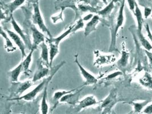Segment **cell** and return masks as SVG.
Listing matches in <instances>:
<instances>
[{"mask_svg": "<svg viewBox=\"0 0 152 114\" xmlns=\"http://www.w3.org/2000/svg\"><path fill=\"white\" fill-rule=\"evenodd\" d=\"M80 87H78V88L74 91L69 93L66 95H64L62 99L60 100L59 103H64L67 104H69L71 105H76L79 102V97L80 95V92L82 91L83 88H80Z\"/></svg>", "mask_w": 152, "mask_h": 114, "instance_id": "cell-11", "label": "cell"}, {"mask_svg": "<svg viewBox=\"0 0 152 114\" xmlns=\"http://www.w3.org/2000/svg\"><path fill=\"white\" fill-rule=\"evenodd\" d=\"M94 65L97 67L110 64L116 61V57L114 54H104L99 50L94 51Z\"/></svg>", "mask_w": 152, "mask_h": 114, "instance_id": "cell-5", "label": "cell"}, {"mask_svg": "<svg viewBox=\"0 0 152 114\" xmlns=\"http://www.w3.org/2000/svg\"><path fill=\"white\" fill-rule=\"evenodd\" d=\"M99 102L95 97L93 95H88L84 98L83 99L79 100L75 108L76 113H79L86 108L91 107L99 104Z\"/></svg>", "mask_w": 152, "mask_h": 114, "instance_id": "cell-12", "label": "cell"}, {"mask_svg": "<svg viewBox=\"0 0 152 114\" xmlns=\"http://www.w3.org/2000/svg\"><path fill=\"white\" fill-rule=\"evenodd\" d=\"M30 30L32 37L31 49H33L34 50H37L38 47L40 46L41 43L45 42L46 37L40 30H38L35 27L34 25H33L31 26Z\"/></svg>", "mask_w": 152, "mask_h": 114, "instance_id": "cell-7", "label": "cell"}, {"mask_svg": "<svg viewBox=\"0 0 152 114\" xmlns=\"http://www.w3.org/2000/svg\"><path fill=\"white\" fill-rule=\"evenodd\" d=\"M134 15L136 17V21H137V30L138 31H142V26L145 23V21L144 20L143 16H142V13L141 12V10L140 8L138 6V4L136 2V7H135V10L134 13Z\"/></svg>", "mask_w": 152, "mask_h": 114, "instance_id": "cell-21", "label": "cell"}, {"mask_svg": "<svg viewBox=\"0 0 152 114\" xmlns=\"http://www.w3.org/2000/svg\"><path fill=\"white\" fill-rule=\"evenodd\" d=\"M117 102V91L115 89H113L105 99L100 102V108L103 110L107 107H113L116 104Z\"/></svg>", "mask_w": 152, "mask_h": 114, "instance_id": "cell-14", "label": "cell"}, {"mask_svg": "<svg viewBox=\"0 0 152 114\" xmlns=\"http://www.w3.org/2000/svg\"><path fill=\"white\" fill-rule=\"evenodd\" d=\"M145 53L146 55V56L148 57L149 61V64L151 67L152 68V53L149 51L145 50Z\"/></svg>", "mask_w": 152, "mask_h": 114, "instance_id": "cell-34", "label": "cell"}, {"mask_svg": "<svg viewBox=\"0 0 152 114\" xmlns=\"http://www.w3.org/2000/svg\"><path fill=\"white\" fill-rule=\"evenodd\" d=\"M125 1L126 0H123L121 3L116 20V24L113 28V29L112 31L111 45L109 49L110 51L115 50L116 45V37L118 31L120 28H121L123 26V24L124 23V7Z\"/></svg>", "mask_w": 152, "mask_h": 114, "instance_id": "cell-3", "label": "cell"}, {"mask_svg": "<svg viewBox=\"0 0 152 114\" xmlns=\"http://www.w3.org/2000/svg\"><path fill=\"white\" fill-rule=\"evenodd\" d=\"M100 16L98 14L94 15L90 21L87 22L84 28V34L85 37L89 36L91 33L96 30L97 26L100 22Z\"/></svg>", "mask_w": 152, "mask_h": 114, "instance_id": "cell-15", "label": "cell"}, {"mask_svg": "<svg viewBox=\"0 0 152 114\" xmlns=\"http://www.w3.org/2000/svg\"><path fill=\"white\" fill-rule=\"evenodd\" d=\"M33 14L32 15V22L33 24L35 26H38L42 32L47 34L49 38H53V36L46 26L43 18L38 1H35L33 4Z\"/></svg>", "mask_w": 152, "mask_h": 114, "instance_id": "cell-4", "label": "cell"}, {"mask_svg": "<svg viewBox=\"0 0 152 114\" xmlns=\"http://www.w3.org/2000/svg\"><path fill=\"white\" fill-rule=\"evenodd\" d=\"M115 7V2L113 1L107 5L103 9L97 12V14L99 16H102L103 17H108L111 14L112 10Z\"/></svg>", "mask_w": 152, "mask_h": 114, "instance_id": "cell-25", "label": "cell"}, {"mask_svg": "<svg viewBox=\"0 0 152 114\" xmlns=\"http://www.w3.org/2000/svg\"><path fill=\"white\" fill-rule=\"evenodd\" d=\"M22 73V65L20 63L18 66H17L13 70L9 71L8 75L10 80L12 83H15L19 82V77Z\"/></svg>", "mask_w": 152, "mask_h": 114, "instance_id": "cell-20", "label": "cell"}, {"mask_svg": "<svg viewBox=\"0 0 152 114\" xmlns=\"http://www.w3.org/2000/svg\"><path fill=\"white\" fill-rule=\"evenodd\" d=\"M1 36H2L5 41V49L7 53H13L17 48L15 47L13 41L11 39L10 37L8 36L7 33L4 30L2 27L1 28Z\"/></svg>", "mask_w": 152, "mask_h": 114, "instance_id": "cell-18", "label": "cell"}, {"mask_svg": "<svg viewBox=\"0 0 152 114\" xmlns=\"http://www.w3.org/2000/svg\"><path fill=\"white\" fill-rule=\"evenodd\" d=\"M10 21H11V24L13 26V28H14V32L15 33H17L18 36L21 37L22 39L25 43V45H31L29 43V39L28 38V36L24 33L23 30L22 29L21 26L19 25V24L17 23V22L15 21L13 15H12L10 16Z\"/></svg>", "mask_w": 152, "mask_h": 114, "instance_id": "cell-16", "label": "cell"}, {"mask_svg": "<svg viewBox=\"0 0 152 114\" xmlns=\"http://www.w3.org/2000/svg\"><path fill=\"white\" fill-rule=\"evenodd\" d=\"M64 64H65V62L62 61L60 64L57 65L55 68L54 71L53 72V73L51 74H50L48 77L43 79L41 82L38 85H37V86H36L33 90H32L31 91H29L28 93H26L24 95H22V96L17 98L12 99V100H25V101H27V102H30V101L34 100L35 99V98L37 96V95L41 93L42 90H44L45 87L47 86L48 85L50 81L52 80L54 76L56 75V72L62 67L63 65Z\"/></svg>", "mask_w": 152, "mask_h": 114, "instance_id": "cell-1", "label": "cell"}, {"mask_svg": "<svg viewBox=\"0 0 152 114\" xmlns=\"http://www.w3.org/2000/svg\"><path fill=\"white\" fill-rule=\"evenodd\" d=\"M50 67L45 64L42 61H39L38 67L32 79L33 82L35 83L41 79H43L45 77L50 75Z\"/></svg>", "mask_w": 152, "mask_h": 114, "instance_id": "cell-9", "label": "cell"}, {"mask_svg": "<svg viewBox=\"0 0 152 114\" xmlns=\"http://www.w3.org/2000/svg\"><path fill=\"white\" fill-rule=\"evenodd\" d=\"M48 86H47L45 87V90H43V93L42 97L41 106H40V111H41V114H48V112H49V107H48V103L47 101Z\"/></svg>", "mask_w": 152, "mask_h": 114, "instance_id": "cell-22", "label": "cell"}, {"mask_svg": "<svg viewBox=\"0 0 152 114\" xmlns=\"http://www.w3.org/2000/svg\"><path fill=\"white\" fill-rule=\"evenodd\" d=\"M105 4L107 5V0H102Z\"/></svg>", "mask_w": 152, "mask_h": 114, "instance_id": "cell-38", "label": "cell"}, {"mask_svg": "<svg viewBox=\"0 0 152 114\" xmlns=\"http://www.w3.org/2000/svg\"><path fill=\"white\" fill-rule=\"evenodd\" d=\"M75 63L79 69L80 74L84 79V83L83 86L95 85L97 82L98 79L90 72L87 71L78 61V54L75 56Z\"/></svg>", "mask_w": 152, "mask_h": 114, "instance_id": "cell-6", "label": "cell"}, {"mask_svg": "<svg viewBox=\"0 0 152 114\" xmlns=\"http://www.w3.org/2000/svg\"><path fill=\"white\" fill-rule=\"evenodd\" d=\"M94 16V15L92 13L87 14V15L84 16V17H83V21H90V20L93 18V17Z\"/></svg>", "mask_w": 152, "mask_h": 114, "instance_id": "cell-36", "label": "cell"}, {"mask_svg": "<svg viewBox=\"0 0 152 114\" xmlns=\"http://www.w3.org/2000/svg\"><path fill=\"white\" fill-rule=\"evenodd\" d=\"M77 88H78V87L76 88L70 90H58L54 93L53 96V99L54 100V102L56 103H59L60 100L62 98H63L64 95L71 93L72 91H75Z\"/></svg>", "mask_w": 152, "mask_h": 114, "instance_id": "cell-27", "label": "cell"}, {"mask_svg": "<svg viewBox=\"0 0 152 114\" xmlns=\"http://www.w3.org/2000/svg\"><path fill=\"white\" fill-rule=\"evenodd\" d=\"M152 14V9L151 7H145L144 16L145 20H147L149 16H151Z\"/></svg>", "mask_w": 152, "mask_h": 114, "instance_id": "cell-33", "label": "cell"}, {"mask_svg": "<svg viewBox=\"0 0 152 114\" xmlns=\"http://www.w3.org/2000/svg\"><path fill=\"white\" fill-rule=\"evenodd\" d=\"M144 25V28H145V30L146 32L147 36H148V38L149 39V40L151 41V42L152 43V33L151 30L149 23L145 21Z\"/></svg>", "mask_w": 152, "mask_h": 114, "instance_id": "cell-30", "label": "cell"}, {"mask_svg": "<svg viewBox=\"0 0 152 114\" xmlns=\"http://www.w3.org/2000/svg\"><path fill=\"white\" fill-rule=\"evenodd\" d=\"M34 82L32 80H28L23 82H18L15 83H12L11 89L15 95H20V96H21L28 89L31 88Z\"/></svg>", "mask_w": 152, "mask_h": 114, "instance_id": "cell-10", "label": "cell"}, {"mask_svg": "<svg viewBox=\"0 0 152 114\" xmlns=\"http://www.w3.org/2000/svg\"><path fill=\"white\" fill-rule=\"evenodd\" d=\"M41 47V61L47 66H50V53L48 46L45 43H42L40 45Z\"/></svg>", "mask_w": 152, "mask_h": 114, "instance_id": "cell-19", "label": "cell"}, {"mask_svg": "<svg viewBox=\"0 0 152 114\" xmlns=\"http://www.w3.org/2000/svg\"><path fill=\"white\" fill-rule=\"evenodd\" d=\"M122 51L120 58L118 60L116 65L120 71H124L129 64L130 53L125 48V44L123 43L122 44Z\"/></svg>", "mask_w": 152, "mask_h": 114, "instance_id": "cell-13", "label": "cell"}, {"mask_svg": "<svg viewBox=\"0 0 152 114\" xmlns=\"http://www.w3.org/2000/svg\"><path fill=\"white\" fill-rule=\"evenodd\" d=\"M137 35L138 39L140 41V42L141 44V45L144 47V48L145 49V50L151 51V50H152V45L142 34V31L141 32V31H138L137 30Z\"/></svg>", "mask_w": 152, "mask_h": 114, "instance_id": "cell-28", "label": "cell"}, {"mask_svg": "<svg viewBox=\"0 0 152 114\" xmlns=\"http://www.w3.org/2000/svg\"><path fill=\"white\" fill-rule=\"evenodd\" d=\"M26 0H14L10 3L5 4L6 8L7 11L10 13V15H13V13L18 8L21 7V6L25 2Z\"/></svg>", "mask_w": 152, "mask_h": 114, "instance_id": "cell-24", "label": "cell"}, {"mask_svg": "<svg viewBox=\"0 0 152 114\" xmlns=\"http://www.w3.org/2000/svg\"><path fill=\"white\" fill-rule=\"evenodd\" d=\"M84 21L83 19H80L78 21L76 22L75 24H74V33H75L76 31L83 28L84 26Z\"/></svg>", "mask_w": 152, "mask_h": 114, "instance_id": "cell-31", "label": "cell"}, {"mask_svg": "<svg viewBox=\"0 0 152 114\" xmlns=\"http://www.w3.org/2000/svg\"><path fill=\"white\" fill-rule=\"evenodd\" d=\"M74 25H71L65 31L62 33L60 36H58L56 38H49L47 39V42L49 48L50 53V66L51 67L53 61L56 57V56L59 53V44L63 40L66 38L70 34L74 33Z\"/></svg>", "mask_w": 152, "mask_h": 114, "instance_id": "cell-2", "label": "cell"}, {"mask_svg": "<svg viewBox=\"0 0 152 114\" xmlns=\"http://www.w3.org/2000/svg\"><path fill=\"white\" fill-rule=\"evenodd\" d=\"M34 51V49H31L28 55L21 62L22 65V74H23L25 75H29L31 73L30 65L32 62L33 54Z\"/></svg>", "mask_w": 152, "mask_h": 114, "instance_id": "cell-17", "label": "cell"}, {"mask_svg": "<svg viewBox=\"0 0 152 114\" xmlns=\"http://www.w3.org/2000/svg\"><path fill=\"white\" fill-rule=\"evenodd\" d=\"M143 113L145 114H152V103L145 107Z\"/></svg>", "mask_w": 152, "mask_h": 114, "instance_id": "cell-35", "label": "cell"}, {"mask_svg": "<svg viewBox=\"0 0 152 114\" xmlns=\"http://www.w3.org/2000/svg\"><path fill=\"white\" fill-rule=\"evenodd\" d=\"M112 1H113L115 2V3H117L118 1H120V0H112Z\"/></svg>", "mask_w": 152, "mask_h": 114, "instance_id": "cell-39", "label": "cell"}, {"mask_svg": "<svg viewBox=\"0 0 152 114\" xmlns=\"http://www.w3.org/2000/svg\"></svg>", "mask_w": 152, "mask_h": 114, "instance_id": "cell-41", "label": "cell"}, {"mask_svg": "<svg viewBox=\"0 0 152 114\" xmlns=\"http://www.w3.org/2000/svg\"></svg>", "mask_w": 152, "mask_h": 114, "instance_id": "cell-42", "label": "cell"}, {"mask_svg": "<svg viewBox=\"0 0 152 114\" xmlns=\"http://www.w3.org/2000/svg\"><path fill=\"white\" fill-rule=\"evenodd\" d=\"M5 30L7 33L8 36L10 37L11 39L13 41V42L15 43V45L18 48V49L20 50L22 59H24L27 55L26 53L25 43L23 41V40L22 39V38L20 36H18L14 31H13L10 30H9L8 28H5Z\"/></svg>", "mask_w": 152, "mask_h": 114, "instance_id": "cell-8", "label": "cell"}, {"mask_svg": "<svg viewBox=\"0 0 152 114\" xmlns=\"http://www.w3.org/2000/svg\"><path fill=\"white\" fill-rule=\"evenodd\" d=\"M150 103L149 100H145L143 102H132L129 103L133 107V111L135 113L139 114L140 113L142 110L145 108L149 103Z\"/></svg>", "mask_w": 152, "mask_h": 114, "instance_id": "cell-26", "label": "cell"}, {"mask_svg": "<svg viewBox=\"0 0 152 114\" xmlns=\"http://www.w3.org/2000/svg\"><path fill=\"white\" fill-rule=\"evenodd\" d=\"M112 107H107L103 109L102 113L100 114H109L111 111V110L112 109Z\"/></svg>", "mask_w": 152, "mask_h": 114, "instance_id": "cell-37", "label": "cell"}, {"mask_svg": "<svg viewBox=\"0 0 152 114\" xmlns=\"http://www.w3.org/2000/svg\"><path fill=\"white\" fill-rule=\"evenodd\" d=\"M123 74V71H115V72H112L111 74H108L105 79L107 80H111L113 79L116 78H117L118 76H121Z\"/></svg>", "mask_w": 152, "mask_h": 114, "instance_id": "cell-29", "label": "cell"}, {"mask_svg": "<svg viewBox=\"0 0 152 114\" xmlns=\"http://www.w3.org/2000/svg\"><path fill=\"white\" fill-rule=\"evenodd\" d=\"M151 17H152V15H151Z\"/></svg>", "mask_w": 152, "mask_h": 114, "instance_id": "cell-40", "label": "cell"}, {"mask_svg": "<svg viewBox=\"0 0 152 114\" xmlns=\"http://www.w3.org/2000/svg\"><path fill=\"white\" fill-rule=\"evenodd\" d=\"M129 8L132 12L134 14V10H135V7H136V0H127Z\"/></svg>", "mask_w": 152, "mask_h": 114, "instance_id": "cell-32", "label": "cell"}, {"mask_svg": "<svg viewBox=\"0 0 152 114\" xmlns=\"http://www.w3.org/2000/svg\"><path fill=\"white\" fill-rule=\"evenodd\" d=\"M139 82L145 88L152 90V76L149 72H145L144 74L139 79Z\"/></svg>", "mask_w": 152, "mask_h": 114, "instance_id": "cell-23", "label": "cell"}]
</instances>
